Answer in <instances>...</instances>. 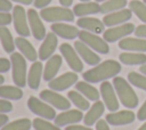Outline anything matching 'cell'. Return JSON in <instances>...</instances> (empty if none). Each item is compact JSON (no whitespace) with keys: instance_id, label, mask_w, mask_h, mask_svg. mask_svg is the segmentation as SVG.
I'll return each instance as SVG.
<instances>
[{"instance_id":"obj_40","label":"cell","mask_w":146,"mask_h":130,"mask_svg":"<svg viewBox=\"0 0 146 130\" xmlns=\"http://www.w3.org/2000/svg\"><path fill=\"white\" fill-rule=\"evenodd\" d=\"M133 33H135V35L138 36V38L146 39V24H140V25L136 26Z\"/></svg>"},{"instance_id":"obj_46","label":"cell","mask_w":146,"mask_h":130,"mask_svg":"<svg viewBox=\"0 0 146 130\" xmlns=\"http://www.w3.org/2000/svg\"><path fill=\"white\" fill-rule=\"evenodd\" d=\"M8 121H9V117L7 116V114H0V129H1L5 124H7Z\"/></svg>"},{"instance_id":"obj_17","label":"cell","mask_w":146,"mask_h":130,"mask_svg":"<svg viewBox=\"0 0 146 130\" xmlns=\"http://www.w3.org/2000/svg\"><path fill=\"white\" fill-rule=\"evenodd\" d=\"M131 16H132V11L130 9L123 8L121 10L113 11V13L104 15L103 23H104L105 26L112 27V26H116V25H121V24L128 23V21H130Z\"/></svg>"},{"instance_id":"obj_9","label":"cell","mask_w":146,"mask_h":130,"mask_svg":"<svg viewBox=\"0 0 146 130\" xmlns=\"http://www.w3.org/2000/svg\"><path fill=\"white\" fill-rule=\"evenodd\" d=\"M59 51L62 54V57L66 60L67 65L73 70V72H75V73L82 72V70H83V62L80 58V56L76 52L74 47H72L71 44L64 42V43H62L59 46Z\"/></svg>"},{"instance_id":"obj_43","label":"cell","mask_w":146,"mask_h":130,"mask_svg":"<svg viewBox=\"0 0 146 130\" xmlns=\"http://www.w3.org/2000/svg\"><path fill=\"white\" fill-rule=\"evenodd\" d=\"M52 0H34L33 5L35 8H39V9H43L46 7L49 6V3L51 2Z\"/></svg>"},{"instance_id":"obj_28","label":"cell","mask_w":146,"mask_h":130,"mask_svg":"<svg viewBox=\"0 0 146 130\" xmlns=\"http://www.w3.org/2000/svg\"><path fill=\"white\" fill-rule=\"evenodd\" d=\"M119 59L124 65H143L146 63V55L143 52L123 51L119 55Z\"/></svg>"},{"instance_id":"obj_48","label":"cell","mask_w":146,"mask_h":130,"mask_svg":"<svg viewBox=\"0 0 146 130\" xmlns=\"http://www.w3.org/2000/svg\"><path fill=\"white\" fill-rule=\"evenodd\" d=\"M58 1H59L60 6H63V7H70L73 3V0H58Z\"/></svg>"},{"instance_id":"obj_33","label":"cell","mask_w":146,"mask_h":130,"mask_svg":"<svg viewBox=\"0 0 146 130\" xmlns=\"http://www.w3.org/2000/svg\"><path fill=\"white\" fill-rule=\"evenodd\" d=\"M31 128H32V121L27 117H23L8 122L0 130H30Z\"/></svg>"},{"instance_id":"obj_54","label":"cell","mask_w":146,"mask_h":130,"mask_svg":"<svg viewBox=\"0 0 146 130\" xmlns=\"http://www.w3.org/2000/svg\"><path fill=\"white\" fill-rule=\"evenodd\" d=\"M143 1H144V2H145V3H146V0H143Z\"/></svg>"},{"instance_id":"obj_39","label":"cell","mask_w":146,"mask_h":130,"mask_svg":"<svg viewBox=\"0 0 146 130\" xmlns=\"http://www.w3.org/2000/svg\"><path fill=\"white\" fill-rule=\"evenodd\" d=\"M11 68L10 59L8 58H0V73H6Z\"/></svg>"},{"instance_id":"obj_3","label":"cell","mask_w":146,"mask_h":130,"mask_svg":"<svg viewBox=\"0 0 146 130\" xmlns=\"http://www.w3.org/2000/svg\"><path fill=\"white\" fill-rule=\"evenodd\" d=\"M10 63H11V79L14 84L21 88H24L27 84V67H26V58L21 52L10 54Z\"/></svg>"},{"instance_id":"obj_8","label":"cell","mask_w":146,"mask_h":130,"mask_svg":"<svg viewBox=\"0 0 146 130\" xmlns=\"http://www.w3.org/2000/svg\"><path fill=\"white\" fill-rule=\"evenodd\" d=\"M135 29H136V26L132 23H124V24H121V25L112 26V27H108L107 30L104 31L103 39L106 42L120 41L121 39L127 38L128 35L133 33Z\"/></svg>"},{"instance_id":"obj_31","label":"cell","mask_w":146,"mask_h":130,"mask_svg":"<svg viewBox=\"0 0 146 130\" xmlns=\"http://www.w3.org/2000/svg\"><path fill=\"white\" fill-rule=\"evenodd\" d=\"M67 98L80 111H88L90 107L89 100L82 94H80L78 90H70L67 94Z\"/></svg>"},{"instance_id":"obj_30","label":"cell","mask_w":146,"mask_h":130,"mask_svg":"<svg viewBox=\"0 0 146 130\" xmlns=\"http://www.w3.org/2000/svg\"><path fill=\"white\" fill-rule=\"evenodd\" d=\"M23 97V90L17 86H0V98L7 100H19Z\"/></svg>"},{"instance_id":"obj_23","label":"cell","mask_w":146,"mask_h":130,"mask_svg":"<svg viewBox=\"0 0 146 130\" xmlns=\"http://www.w3.org/2000/svg\"><path fill=\"white\" fill-rule=\"evenodd\" d=\"M63 63V57L60 55H52L49 59H47V63L43 67V74L42 78L44 81L49 82L54 78H56L60 66Z\"/></svg>"},{"instance_id":"obj_32","label":"cell","mask_w":146,"mask_h":130,"mask_svg":"<svg viewBox=\"0 0 146 130\" xmlns=\"http://www.w3.org/2000/svg\"><path fill=\"white\" fill-rule=\"evenodd\" d=\"M128 5L127 0H106L100 5V13L106 15L113 11L121 10Z\"/></svg>"},{"instance_id":"obj_6","label":"cell","mask_w":146,"mask_h":130,"mask_svg":"<svg viewBox=\"0 0 146 130\" xmlns=\"http://www.w3.org/2000/svg\"><path fill=\"white\" fill-rule=\"evenodd\" d=\"M13 23H14V29L16 33L19 36L27 38L31 35L30 26H29V19H27V13L24 9L23 6L17 5L14 6L13 8Z\"/></svg>"},{"instance_id":"obj_26","label":"cell","mask_w":146,"mask_h":130,"mask_svg":"<svg viewBox=\"0 0 146 130\" xmlns=\"http://www.w3.org/2000/svg\"><path fill=\"white\" fill-rule=\"evenodd\" d=\"M73 13L79 18L86 17L89 15H95V14L100 13V5H98V2H96V1L95 2H90V1L80 2L73 7Z\"/></svg>"},{"instance_id":"obj_27","label":"cell","mask_w":146,"mask_h":130,"mask_svg":"<svg viewBox=\"0 0 146 130\" xmlns=\"http://www.w3.org/2000/svg\"><path fill=\"white\" fill-rule=\"evenodd\" d=\"M75 89L80 94H82L88 100H91V101L99 100L100 92L96 89V87H94L92 84H90L87 81H78L75 83Z\"/></svg>"},{"instance_id":"obj_13","label":"cell","mask_w":146,"mask_h":130,"mask_svg":"<svg viewBox=\"0 0 146 130\" xmlns=\"http://www.w3.org/2000/svg\"><path fill=\"white\" fill-rule=\"evenodd\" d=\"M78 82V74L75 72H66L59 76L54 78L48 82L49 89L55 91H64Z\"/></svg>"},{"instance_id":"obj_47","label":"cell","mask_w":146,"mask_h":130,"mask_svg":"<svg viewBox=\"0 0 146 130\" xmlns=\"http://www.w3.org/2000/svg\"><path fill=\"white\" fill-rule=\"evenodd\" d=\"M10 1H14V2H17L19 5H31L32 2H34V0H10Z\"/></svg>"},{"instance_id":"obj_15","label":"cell","mask_w":146,"mask_h":130,"mask_svg":"<svg viewBox=\"0 0 146 130\" xmlns=\"http://www.w3.org/2000/svg\"><path fill=\"white\" fill-rule=\"evenodd\" d=\"M57 46H58V36L54 33V32H50V33H47L46 38L42 40V43L39 48V58L41 60H47L49 59L55 50L57 49Z\"/></svg>"},{"instance_id":"obj_5","label":"cell","mask_w":146,"mask_h":130,"mask_svg":"<svg viewBox=\"0 0 146 130\" xmlns=\"http://www.w3.org/2000/svg\"><path fill=\"white\" fill-rule=\"evenodd\" d=\"M27 107L29 109L34 113L35 115H38L39 117L46 119V120H54L56 117V111L55 108L49 105L48 103H46L44 100H42L41 98L31 96L27 99Z\"/></svg>"},{"instance_id":"obj_16","label":"cell","mask_w":146,"mask_h":130,"mask_svg":"<svg viewBox=\"0 0 146 130\" xmlns=\"http://www.w3.org/2000/svg\"><path fill=\"white\" fill-rule=\"evenodd\" d=\"M135 119H136V115L130 109H123V111H119V112H111L105 117V120L108 124L115 125V127L130 124L135 121Z\"/></svg>"},{"instance_id":"obj_7","label":"cell","mask_w":146,"mask_h":130,"mask_svg":"<svg viewBox=\"0 0 146 130\" xmlns=\"http://www.w3.org/2000/svg\"><path fill=\"white\" fill-rule=\"evenodd\" d=\"M79 40L84 42L88 47H90L96 52L105 55V54H108V51H110L108 42H106L103 38H100L96 33H91L86 30H82L79 33Z\"/></svg>"},{"instance_id":"obj_4","label":"cell","mask_w":146,"mask_h":130,"mask_svg":"<svg viewBox=\"0 0 146 130\" xmlns=\"http://www.w3.org/2000/svg\"><path fill=\"white\" fill-rule=\"evenodd\" d=\"M40 16L43 21L49 23H62V22H73L74 21V13L68 7L63 6H54V7H46L41 9Z\"/></svg>"},{"instance_id":"obj_44","label":"cell","mask_w":146,"mask_h":130,"mask_svg":"<svg viewBox=\"0 0 146 130\" xmlns=\"http://www.w3.org/2000/svg\"><path fill=\"white\" fill-rule=\"evenodd\" d=\"M96 130H111L106 120H98L96 122Z\"/></svg>"},{"instance_id":"obj_1","label":"cell","mask_w":146,"mask_h":130,"mask_svg":"<svg viewBox=\"0 0 146 130\" xmlns=\"http://www.w3.org/2000/svg\"><path fill=\"white\" fill-rule=\"evenodd\" d=\"M121 71V64L113 59L104 60L97 64L95 67L83 72V80L89 83H97L107 81L111 78L116 76Z\"/></svg>"},{"instance_id":"obj_14","label":"cell","mask_w":146,"mask_h":130,"mask_svg":"<svg viewBox=\"0 0 146 130\" xmlns=\"http://www.w3.org/2000/svg\"><path fill=\"white\" fill-rule=\"evenodd\" d=\"M83 113L80 109H66L62 113H59L58 115H56V117L54 119L55 124L57 127H67L71 124H76L80 121L83 120Z\"/></svg>"},{"instance_id":"obj_53","label":"cell","mask_w":146,"mask_h":130,"mask_svg":"<svg viewBox=\"0 0 146 130\" xmlns=\"http://www.w3.org/2000/svg\"><path fill=\"white\" fill-rule=\"evenodd\" d=\"M80 1H82V2H87V1H89V0H80Z\"/></svg>"},{"instance_id":"obj_12","label":"cell","mask_w":146,"mask_h":130,"mask_svg":"<svg viewBox=\"0 0 146 130\" xmlns=\"http://www.w3.org/2000/svg\"><path fill=\"white\" fill-rule=\"evenodd\" d=\"M27 19H29V26H30V31H31V34L33 35V38L35 40H43L47 35V32H46V27L42 23V18L40 16V14L33 9V8H30L27 11Z\"/></svg>"},{"instance_id":"obj_41","label":"cell","mask_w":146,"mask_h":130,"mask_svg":"<svg viewBox=\"0 0 146 130\" xmlns=\"http://www.w3.org/2000/svg\"><path fill=\"white\" fill-rule=\"evenodd\" d=\"M13 8L14 6L10 0H0V11L9 13L10 10H13Z\"/></svg>"},{"instance_id":"obj_19","label":"cell","mask_w":146,"mask_h":130,"mask_svg":"<svg viewBox=\"0 0 146 130\" xmlns=\"http://www.w3.org/2000/svg\"><path fill=\"white\" fill-rule=\"evenodd\" d=\"M50 30L57 36L63 38V39H66V40H73V39L78 38L79 36V33H80V31L78 30L76 26L71 25V24H67L65 22H62V23H52L51 26H50Z\"/></svg>"},{"instance_id":"obj_37","label":"cell","mask_w":146,"mask_h":130,"mask_svg":"<svg viewBox=\"0 0 146 130\" xmlns=\"http://www.w3.org/2000/svg\"><path fill=\"white\" fill-rule=\"evenodd\" d=\"M13 22V15L10 13L0 11V26H7Z\"/></svg>"},{"instance_id":"obj_49","label":"cell","mask_w":146,"mask_h":130,"mask_svg":"<svg viewBox=\"0 0 146 130\" xmlns=\"http://www.w3.org/2000/svg\"><path fill=\"white\" fill-rule=\"evenodd\" d=\"M139 72H140L141 74L146 75V63H145V64H143V65L139 67Z\"/></svg>"},{"instance_id":"obj_18","label":"cell","mask_w":146,"mask_h":130,"mask_svg":"<svg viewBox=\"0 0 146 130\" xmlns=\"http://www.w3.org/2000/svg\"><path fill=\"white\" fill-rule=\"evenodd\" d=\"M76 50V52L79 54L80 58L87 63L88 65H91V66H96L97 64H99L100 62V57L96 54V51H94L90 47H88L84 42L78 40L74 42V46H73Z\"/></svg>"},{"instance_id":"obj_2","label":"cell","mask_w":146,"mask_h":130,"mask_svg":"<svg viewBox=\"0 0 146 130\" xmlns=\"http://www.w3.org/2000/svg\"><path fill=\"white\" fill-rule=\"evenodd\" d=\"M113 87L115 89V92L117 95V98L120 103L125 106L129 109H132L138 106L139 99L135 90L132 89L129 81L121 76H114L113 78Z\"/></svg>"},{"instance_id":"obj_25","label":"cell","mask_w":146,"mask_h":130,"mask_svg":"<svg viewBox=\"0 0 146 130\" xmlns=\"http://www.w3.org/2000/svg\"><path fill=\"white\" fill-rule=\"evenodd\" d=\"M43 74V65L41 62L35 60L32 63L29 72H27V86L32 90H36L40 86L41 75Z\"/></svg>"},{"instance_id":"obj_51","label":"cell","mask_w":146,"mask_h":130,"mask_svg":"<svg viewBox=\"0 0 146 130\" xmlns=\"http://www.w3.org/2000/svg\"><path fill=\"white\" fill-rule=\"evenodd\" d=\"M138 130H146V121H145V123H144V124H143Z\"/></svg>"},{"instance_id":"obj_11","label":"cell","mask_w":146,"mask_h":130,"mask_svg":"<svg viewBox=\"0 0 146 130\" xmlns=\"http://www.w3.org/2000/svg\"><path fill=\"white\" fill-rule=\"evenodd\" d=\"M40 98L51 105L52 107L60 109V111H66L70 109L71 107V101L67 97H64L63 95L58 94V91L51 90V89H44L40 92Z\"/></svg>"},{"instance_id":"obj_34","label":"cell","mask_w":146,"mask_h":130,"mask_svg":"<svg viewBox=\"0 0 146 130\" xmlns=\"http://www.w3.org/2000/svg\"><path fill=\"white\" fill-rule=\"evenodd\" d=\"M129 9L144 23L146 24V3L140 0H131L129 2Z\"/></svg>"},{"instance_id":"obj_29","label":"cell","mask_w":146,"mask_h":130,"mask_svg":"<svg viewBox=\"0 0 146 130\" xmlns=\"http://www.w3.org/2000/svg\"><path fill=\"white\" fill-rule=\"evenodd\" d=\"M0 43L3 48V50L8 54H13L16 46H15V39L11 35V32L7 26H0Z\"/></svg>"},{"instance_id":"obj_21","label":"cell","mask_w":146,"mask_h":130,"mask_svg":"<svg viewBox=\"0 0 146 130\" xmlns=\"http://www.w3.org/2000/svg\"><path fill=\"white\" fill-rule=\"evenodd\" d=\"M76 25L79 27H81L82 30H86L88 32L91 33H96V34H100L104 33L105 31V25L103 23V21L96 18V17H80L76 21Z\"/></svg>"},{"instance_id":"obj_38","label":"cell","mask_w":146,"mask_h":130,"mask_svg":"<svg viewBox=\"0 0 146 130\" xmlns=\"http://www.w3.org/2000/svg\"><path fill=\"white\" fill-rule=\"evenodd\" d=\"M13 111V104L7 99H0V114H6Z\"/></svg>"},{"instance_id":"obj_50","label":"cell","mask_w":146,"mask_h":130,"mask_svg":"<svg viewBox=\"0 0 146 130\" xmlns=\"http://www.w3.org/2000/svg\"><path fill=\"white\" fill-rule=\"evenodd\" d=\"M3 82H5V78H3V75H1V73H0V86H2Z\"/></svg>"},{"instance_id":"obj_52","label":"cell","mask_w":146,"mask_h":130,"mask_svg":"<svg viewBox=\"0 0 146 130\" xmlns=\"http://www.w3.org/2000/svg\"><path fill=\"white\" fill-rule=\"evenodd\" d=\"M96 2H104V1H106V0H95Z\"/></svg>"},{"instance_id":"obj_22","label":"cell","mask_w":146,"mask_h":130,"mask_svg":"<svg viewBox=\"0 0 146 130\" xmlns=\"http://www.w3.org/2000/svg\"><path fill=\"white\" fill-rule=\"evenodd\" d=\"M15 46L19 50V52L30 62H35L39 58V54L33 47V44L25 39L24 36H17L15 38Z\"/></svg>"},{"instance_id":"obj_42","label":"cell","mask_w":146,"mask_h":130,"mask_svg":"<svg viewBox=\"0 0 146 130\" xmlns=\"http://www.w3.org/2000/svg\"><path fill=\"white\" fill-rule=\"evenodd\" d=\"M136 117L139 121H146V100L144 101V104L141 105V107L138 109Z\"/></svg>"},{"instance_id":"obj_20","label":"cell","mask_w":146,"mask_h":130,"mask_svg":"<svg viewBox=\"0 0 146 130\" xmlns=\"http://www.w3.org/2000/svg\"><path fill=\"white\" fill-rule=\"evenodd\" d=\"M119 48L124 51L145 52L146 51V39L143 38H123L119 41Z\"/></svg>"},{"instance_id":"obj_45","label":"cell","mask_w":146,"mask_h":130,"mask_svg":"<svg viewBox=\"0 0 146 130\" xmlns=\"http://www.w3.org/2000/svg\"><path fill=\"white\" fill-rule=\"evenodd\" d=\"M65 130H94L91 129L90 127H87V125H80V124H71V125H67L65 128Z\"/></svg>"},{"instance_id":"obj_10","label":"cell","mask_w":146,"mask_h":130,"mask_svg":"<svg viewBox=\"0 0 146 130\" xmlns=\"http://www.w3.org/2000/svg\"><path fill=\"white\" fill-rule=\"evenodd\" d=\"M99 92H100V96L103 98V103L105 104V107L110 112H115L119 109L120 100L117 98V95L115 92L113 83H111L108 81L102 82L100 88H99Z\"/></svg>"},{"instance_id":"obj_36","label":"cell","mask_w":146,"mask_h":130,"mask_svg":"<svg viewBox=\"0 0 146 130\" xmlns=\"http://www.w3.org/2000/svg\"><path fill=\"white\" fill-rule=\"evenodd\" d=\"M32 127L34 130H60L59 127H57L55 123H50L49 120L42 119V117H35L32 120Z\"/></svg>"},{"instance_id":"obj_35","label":"cell","mask_w":146,"mask_h":130,"mask_svg":"<svg viewBox=\"0 0 146 130\" xmlns=\"http://www.w3.org/2000/svg\"><path fill=\"white\" fill-rule=\"evenodd\" d=\"M128 81L133 87L146 91V75L140 74L138 72H130L128 74Z\"/></svg>"},{"instance_id":"obj_24","label":"cell","mask_w":146,"mask_h":130,"mask_svg":"<svg viewBox=\"0 0 146 130\" xmlns=\"http://www.w3.org/2000/svg\"><path fill=\"white\" fill-rule=\"evenodd\" d=\"M104 111H105V104L100 100L95 101L87 111V114L83 116L84 125L91 127V125L96 124V122L98 120H100V116L104 114Z\"/></svg>"}]
</instances>
